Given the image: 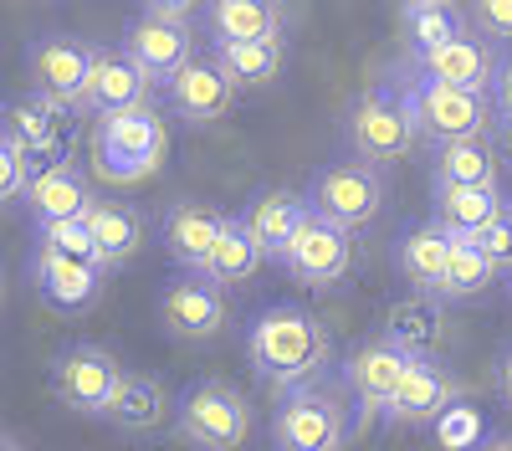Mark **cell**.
Returning <instances> with one entry per match:
<instances>
[{
  "instance_id": "cell-1",
  "label": "cell",
  "mask_w": 512,
  "mask_h": 451,
  "mask_svg": "<svg viewBox=\"0 0 512 451\" xmlns=\"http://www.w3.org/2000/svg\"><path fill=\"white\" fill-rule=\"evenodd\" d=\"M246 359L272 390H308V380L328 364V328L308 308L277 303L246 328Z\"/></svg>"
},
{
  "instance_id": "cell-2",
  "label": "cell",
  "mask_w": 512,
  "mask_h": 451,
  "mask_svg": "<svg viewBox=\"0 0 512 451\" xmlns=\"http://www.w3.org/2000/svg\"><path fill=\"white\" fill-rule=\"evenodd\" d=\"M164 149H169V129H164V118H159L154 103L108 113V118H98V129H93L98 175L113 180V185L149 180L159 164H164Z\"/></svg>"
},
{
  "instance_id": "cell-3",
  "label": "cell",
  "mask_w": 512,
  "mask_h": 451,
  "mask_svg": "<svg viewBox=\"0 0 512 451\" xmlns=\"http://www.w3.org/2000/svg\"><path fill=\"white\" fill-rule=\"evenodd\" d=\"M400 93L415 113V129L420 139L441 144H461V139H487V129H497V103L477 98V93H461V88H441L431 77H400Z\"/></svg>"
},
{
  "instance_id": "cell-4",
  "label": "cell",
  "mask_w": 512,
  "mask_h": 451,
  "mask_svg": "<svg viewBox=\"0 0 512 451\" xmlns=\"http://www.w3.org/2000/svg\"><path fill=\"white\" fill-rule=\"evenodd\" d=\"M415 139H420V129H415V113H410V103L400 93V82H395V88H390V82L369 88L354 103V113H349V144H354V154L364 164H374V170H379V164L405 159L415 149Z\"/></svg>"
},
{
  "instance_id": "cell-5",
  "label": "cell",
  "mask_w": 512,
  "mask_h": 451,
  "mask_svg": "<svg viewBox=\"0 0 512 451\" xmlns=\"http://www.w3.org/2000/svg\"><path fill=\"white\" fill-rule=\"evenodd\" d=\"M180 436L200 451H241L251 436V405L226 380H200L180 395Z\"/></svg>"
},
{
  "instance_id": "cell-6",
  "label": "cell",
  "mask_w": 512,
  "mask_h": 451,
  "mask_svg": "<svg viewBox=\"0 0 512 451\" xmlns=\"http://www.w3.org/2000/svg\"><path fill=\"white\" fill-rule=\"evenodd\" d=\"M384 205V175L364 159H344L318 170V180L308 185V211L333 221L338 231H359L379 216Z\"/></svg>"
},
{
  "instance_id": "cell-7",
  "label": "cell",
  "mask_w": 512,
  "mask_h": 451,
  "mask_svg": "<svg viewBox=\"0 0 512 451\" xmlns=\"http://www.w3.org/2000/svg\"><path fill=\"white\" fill-rule=\"evenodd\" d=\"M118 385H123V364L103 344H72L52 359V390L77 416H103Z\"/></svg>"
},
{
  "instance_id": "cell-8",
  "label": "cell",
  "mask_w": 512,
  "mask_h": 451,
  "mask_svg": "<svg viewBox=\"0 0 512 451\" xmlns=\"http://www.w3.org/2000/svg\"><path fill=\"white\" fill-rule=\"evenodd\" d=\"M349 421L344 405L318 390H292L272 416V446L277 451H344Z\"/></svg>"
},
{
  "instance_id": "cell-9",
  "label": "cell",
  "mask_w": 512,
  "mask_h": 451,
  "mask_svg": "<svg viewBox=\"0 0 512 451\" xmlns=\"http://www.w3.org/2000/svg\"><path fill=\"white\" fill-rule=\"evenodd\" d=\"M93 57H98V47H82L77 36H41V41H31V52H26L31 93L82 113V93H88V77H93Z\"/></svg>"
},
{
  "instance_id": "cell-10",
  "label": "cell",
  "mask_w": 512,
  "mask_h": 451,
  "mask_svg": "<svg viewBox=\"0 0 512 451\" xmlns=\"http://www.w3.org/2000/svg\"><path fill=\"white\" fill-rule=\"evenodd\" d=\"M72 113L77 108H62L52 98H36L31 103H11L6 113V134L36 159V170H52V164H72Z\"/></svg>"
},
{
  "instance_id": "cell-11",
  "label": "cell",
  "mask_w": 512,
  "mask_h": 451,
  "mask_svg": "<svg viewBox=\"0 0 512 451\" xmlns=\"http://www.w3.org/2000/svg\"><path fill=\"white\" fill-rule=\"evenodd\" d=\"M405 72L415 77H431L441 88H461V93H477V98H492V82H497V62H492V47L482 36H456L436 52H420L405 62Z\"/></svg>"
},
{
  "instance_id": "cell-12",
  "label": "cell",
  "mask_w": 512,
  "mask_h": 451,
  "mask_svg": "<svg viewBox=\"0 0 512 451\" xmlns=\"http://www.w3.org/2000/svg\"><path fill=\"white\" fill-rule=\"evenodd\" d=\"M410 364L415 359L400 344H390V339H369V344H359L344 359V385L359 395V426L374 416V410H384V405L395 400V390L410 375Z\"/></svg>"
},
{
  "instance_id": "cell-13",
  "label": "cell",
  "mask_w": 512,
  "mask_h": 451,
  "mask_svg": "<svg viewBox=\"0 0 512 451\" xmlns=\"http://www.w3.org/2000/svg\"><path fill=\"white\" fill-rule=\"evenodd\" d=\"M349 262H354L349 231H338L333 221H323V216H313V211H308L303 231L292 236L287 257H282V267H287L297 282H308V287H333V282H344Z\"/></svg>"
},
{
  "instance_id": "cell-14",
  "label": "cell",
  "mask_w": 512,
  "mask_h": 451,
  "mask_svg": "<svg viewBox=\"0 0 512 451\" xmlns=\"http://www.w3.org/2000/svg\"><path fill=\"white\" fill-rule=\"evenodd\" d=\"M456 395H461V385H456V375L446 364L415 359L405 385L395 390V400L384 405V421H390V426H436L446 410L456 405Z\"/></svg>"
},
{
  "instance_id": "cell-15",
  "label": "cell",
  "mask_w": 512,
  "mask_h": 451,
  "mask_svg": "<svg viewBox=\"0 0 512 451\" xmlns=\"http://www.w3.org/2000/svg\"><path fill=\"white\" fill-rule=\"evenodd\" d=\"M123 52L139 62V72L154 82V88H169V82L195 62V31L139 16L134 26H128V36H123Z\"/></svg>"
},
{
  "instance_id": "cell-16",
  "label": "cell",
  "mask_w": 512,
  "mask_h": 451,
  "mask_svg": "<svg viewBox=\"0 0 512 451\" xmlns=\"http://www.w3.org/2000/svg\"><path fill=\"white\" fill-rule=\"evenodd\" d=\"M226 226H231V216H221L216 205L180 200L175 211L164 216V246H169V257H175L180 267H190V277H205V267H210V257H216Z\"/></svg>"
},
{
  "instance_id": "cell-17",
  "label": "cell",
  "mask_w": 512,
  "mask_h": 451,
  "mask_svg": "<svg viewBox=\"0 0 512 451\" xmlns=\"http://www.w3.org/2000/svg\"><path fill=\"white\" fill-rule=\"evenodd\" d=\"M149 93H154V82L139 72V62L128 57L123 47H118V52H113V47H98L88 93H82V113L108 118V113H123V108L149 103Z\"/></svg>"
},
{
  "instance_id": "cell-18",
  "label": "cell",
  "mask_w": 512,
  "mask_h": 451,
  "mask_svg": "<svg viewBox=\"0 0 512 451\" xmlns=\"http://www.w3.org/2000/svg\"><path fill=\"white\" fill-rule=\"evenodd\" d=\"M159 318H164V328L175 339H216L221 334V323H226V298H221V287L210 282V277H185V282H175L164 293V303H159Z\"/></svg>"
},
{
  "instance_id": "cell-19",
  "label": "cell",
  "mask_w": 512,
  "mask_h": 451,
  "mask_svg": "<svg viewBox=\"0 0 512 451\" xmlns=\"http://www.w3.org/2000/svg\"><path fill=\"white\" fill-rule=\"evenodd\" d=\"M241 226H246V236L256 241V252L262 257H287V246H292V236L303 231V221H308V195H292V190H262L246 211L236 216Z\"/></svg>"
},
{
  "instance_id": "cell-20",
  "label": "cell",
  "mask_w": 512,
  "mask_h": 451,
  "mask_svg": "<svg viewBox=\"0 0 512 451\" xmlns=\"http://www.w3.org/2000/svg\"><path fill=\"white\" fill-rule=\"evenodd\" d=\"M164 98H169V108H175L185 123L205 129V123H216V118H226V113H231L236 88L221 77V67H216V62L195 57V62H190V67H185V72L164 88Z\"/></svg>"
},
{
  "instance_id": "cell-21",
  "label": "cell",
  "mask_w": 512,
  "mask_h": 451,
  "mask_svg": "<svg viewBox=\"0 0 512 451\" xmlns=\"http://www.w3.org/2000/svg\"><path fill=\"white\" fill-rule=\"evenodd\" d=\"M512 205L502 200V190H482V185H431V221L451 236V241H472L482 226H492Z\"/></svg>"
},
{
  "instance_id": "cell-22",
  "label": "cell",
  "mask_w": 512,
  "mask_h": 451,
  "mask_svg": "<svg viewBox=\"0 0 512 451\" xmlns=\"http://www.w3.org/2000/svg\"><path fill=\"white\" fill-rule=\"evenodd\" d=\"M31 282H36V293L57 303V308H88L98 298V287H103V267H88V262H72L62 252H52V246H36L31 252Z\"/></svg>"
},
{
  "instance_id": "cell-23",
  "label": "cell",
  "mask_w": 512,
  "mask_h": 451,
  "mask_svg": "<svg viewBox=\"0 0 512 451\" xmlns=\"http://www.w3.org/2000/svg\"><path fill=\"white\" fill-rule=\"evenodd\" d=\"M31 216L36 226H57V221H82L93 211V195H88V180H82L77 164H52V170H41L31 180Z\"/></svg>"
},
{
  "instance_id": "cell-24",
  "label": "cell",
  "mask_w": 512,
  "mask_h": 451,
  "mask_svg": "<svg viewBox=\"0 0 512 451\" xmlns=\"http://www.w3.org/2000/svg\"><path fill=\"white\" fill-rule=\"evenodd\" d=\"M441 303L431 293H410V298H395L390 308H384V339L400 344L410 359H425L436 344H441Z\"/></svg>"
},
{
  "instance_id": "cell-25",
  "label": "cell",
  "mask_w": 512,
  "mask_h": 451,
  "mask_svg": "<svg viewBox=\"0 0 512 451\" xmlns=\"http://www.w3.org/2000/svg\"><path fill=\"white\" fill-rule=\"evenodd\" d=\"M431 185H482V190H502V154L492 149V139L441 144V149H436V164H431Z\"/></svg>"
},
{
  "instance_id": "cell-26",
  "label": "cell",
  "mask_w": 512,
  "mask_h": 451,
  "mask_svg": "<svg viewBox=\"0 0 512 451\" xmlns=\"http://www.w3.org/2000/svg\"><path fill=\"white\" fill-rule=\"evenodd\" d=\"M205 16L216 26V41H267V47H282L287 11L272 6V0H216Z\"/></svg>"
},
{
  "instance_id": "cell-27",
  "label": "cell",
  "mask_w": 512,
  "mask_h": 451,
  "mask_svg": "<svg viewBox=\"0 0 512 451\" xmlns=\"http://www.w3.org/2000/svg\"><path fill=\"white\" fill-rule=\"evenodd\" d=\"M451 252H456V241H451L436 221H425V226H415V231L400 241V272L415 282V293L441 298V282H446Z\"/></svg>"
},
{
  "instance_id": "cell-28",
  "label": "cell",
  "mask_w": 512,
  "mask_h": 451,
  "mask_svg": "<svg viewBox=\"0 0 512 451\" xmlns=\"http://www.w3.org/2000/svg\"><path fill=\"white\" fill-rule=\"evenodd\" d=\"M82 221H88V231L98 241L103 267H123L144 246V221H139L134 205H123V200H93V211Z\"/></svg>"
},
{
  "instance_id": "cell-29",
  "label": "cell",
  "mask_w": 512,
  "mask_h": 451,
  "mask_svg": "<svg viewBox=\"0 0 512 451\" xmlns=\"http://www.w3.org/2000/svg\"><path fill=\"white\" fill-rule=\"evenodd\" d=\"M210 62L221 67V77L236 93L246 88H267L282 72V47H267V41H210Z\"/></svg>"
},
{
  "instance_id": "cell-30",
  "label": "cell",
  "mask_w": 512,
  "mask_h": 451,
  "mask_svg": "<svg viewBox=\"0 0 512 451\" xmlns=\"http://www.w3.org/2000/svg\"><path fill=\"white\" fill-rule=\"evenodd\" d=\"M103 416L113 426H123V431H149V426H159L169 416V395H164V385L154 375H123V385L113 390Z\"/></svg>"
},
{
  "instance_id": "cell-31",
  "label": "cell",
  "mask_w": 512,
  "mask_h": 451,
  "mask_svg": "<svg viewBox=\"0 0 512 451\" xmlns=\"http://www.w3.org/2000/svg\"><path fill=\"white\" fill-rule=\"evenodd\" d=\"M400 21H405V36H410V57L436 52V47H446V41L466 36L461 31V11L446 6V0H405Z\"/></svg>"
},
{
  "instance_id": "cell-32",
  "label": "cell",
  "mask_w": 512,
  "mask_h": 451,
  "mask_svg": "<svg viewBox=\"0 0 512 451\" xmlns=\"http://www.w3.org/2000/svg\"><path fill=\"white\" fill-rule=\"evenodd\" d=\"M262 262H267V257L256 252V241L246 236V226L231 216V226H226V236H221V246H216V257H210L205 277L216 282V287H231V282H246Z\"/></svg>"
},
{
  "instance_id": "cell-33",
  "label": "cell",
  "mask_w": 512,
  "mask_h": 451,
  "mask_svg": "<svg viewBox=\"0 0 512 451\" xmlns=\"http://www.w3.org/2000/svg\"><path fill=\"white\" fill-rule=\"evenodd\" d=\"M497 267L477 252V246H466L456 241V252H451V267H446V282H441V303H466V298H482L487 287H492Z\"/></svg>"
},
{
  "instance_id": "cell-34",
  "label": "cell",
  "mask_w": 512,
  "mask_h": 451,
  "mask_svg": "<svg viewBox=\"0 0 512 451\" xmlns=\"http://www.w3.org/2000/svg\"><path fill=\"white\" fill-rule=\"evenodd\" d=\"M36 246H52V252L72 257V262H88V267H103V252L88 231V221H57V226H36ZM108 272V267H103Z\"/></svg>"
},
{
  "instance_id": "cell-35",
  "label": "cell",
  "mask_w": 512,
  "mask_h": 451,
  "mask_svg": "<svg viewBox=\"0 0 512 451\" xmlns=\"http://www.w3.org/2000/svg\"><path fill=\"white\" fill-rule=\"evenodd\" d=\"M36 175H41L36 159L6 134V144H0V195H6V200H26Z\"/></svg>"
},
{
  "instance_id": "cell-36",
  "label": "cell",
  "mask_w": 512,
  "mask_h": 451,
  "mask_svg": "<svg viewBox=\"0 0 512 451\" xmlns=\"http://www.w3.org/2000/svg\"><path fill=\"white\" fill-rule=\"evenodd\" d=\"M436 441L446 446V451H482V416L472 405H451L446 416L436 421Z\"/></svg>"
},
{
  "instance_id": "cell-37",
  "label": "cell",
  "mask_w": 512,
  "mask_h": 451,
  "mask_svg": "<svg viewBox=\"0 0 512 451\" xmlns=\"http://www.w3.org/2000/svg\"><path fill=\"white\" fill-rule=\"evenodd\" d=\"M466 246H477V252H482L497 272H502V267H512V211H502L492 226H482Z\"/></svg>"
},
{
  "instance_id": "cell-38",
  "label": "cell",
  "mask_w": 512,
  "mask_h": 451,
  "mask_svg": "<svg viewBox=\"0 0 512 451\" xmlns=\"http://www.w3.org/2000/svg\"><path fill=\"white\" fill-rule=\"evenodd\" d=\"M472 21L492 41H512V0H482V6H472Z\"/></svg>"
},
{
  "instance_id": "cell-39",
  "label": "cell",
  "mask_w": 512,
  "mask_h": 451,
  "mask_svg": "<svg viewBox=\"0 0 512 451\" xmlns=\"http://www.w3.org/2000/svg\"><path fill=\"white\" fill-rule=\"evenodd\" d=\"M139 16L164 21V26H190V31H195V6H180V0H149Z\"/></svg>"
},
{
  "instance_id": "cell-40",
  "label": "cell",
  "mask_w": 512,
  "mask_h": 451,
  "mask_svg": "<svg viewBox=\"0 0 512 451\" xmlns=\"http://www.w3.org/2000/svg\"><path fill=\"white\" fill-rule=\"evenodd\" d=\"M492 103H497V113H507V118H512V62H502V67H497V82H492Z\"/></svg>"
},
{
  "instance_id": "cell-41",
  "label": "cell",
  "mask_w": 512,
  "mask_h": 451,
  "mask_svg": "<svg viewBox=\"0 0 512 451\" xmlns=\"http://www.w3.org/2000/svg\"><path fill=\"white\" fill-rule=\"evenodd\" d=\"M497 390H502V400L512 405V344H507L502 359H497Z\"/></svg>"
},
{
  "instance_id": "cell-42",
  "label": "cell",
  "mask_w": 512,
  "mask_h": 451,
  "mask_svg": "<svg viewBox=\"0 0 512 451\" xmlns=\"http://www.w3.org/2000/svg\"><path fill=\"white\" fill-rule=\"evenodd\" d=\"M497 144H502V154L512 159V118H507V113H497Z\"/></svg>"
},
{
  "instance_id": "cell-43",
  "label": "cell",
  "mask_w": 512,
  "mask_h": 451,
  "mask_svg": "<svg viewBox=\"0 0 512 451\" xmlns=\"http://www.w3.org/2000/svg\"><path fill=\"white\" fill-rule=\"evenodd\" d=\"M482 451H512V436H497V441H487Z\"/></svg>"
},
{
  "instance_id": "cell-44",
  "label": "cell",
  "mask_w": 512,
  "mask_h": 451,
  "mask_svg": "<svg viewBox=\"0 0 512 451\" xmlns=\"http://www.w3.org/2000/svg\"><path fill=\"white\" fill-rule=\"evenodd\" d=\"M6 451H16V441H6Z\"/></svg>"
}]
</instances>
